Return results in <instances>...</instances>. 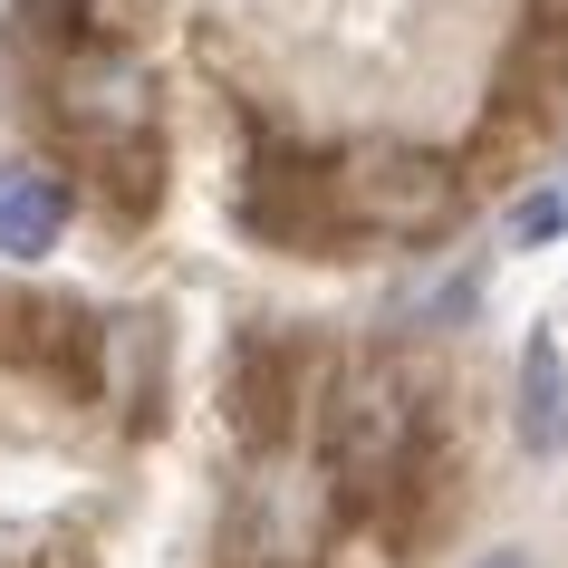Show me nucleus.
Segmentation results:
<instances>
[{
	"instance_id": "4",
	"label": "nucleus",
	"mask_w": 568,
	"mask_h": 568,
	"mask_svg": "<svg viewBox=\"0 0 568 568\" xmlns=\"http://www.w3.org/2000/svg\"><path fill=\"white\" fill-rule=\"evenodd\" d=\"M520 444L530 453L568 444V357H559V337H530L520 347Z\"/></svg>"
},
{
	"instance_id": "7",
	"label": "nucleus",
	"mask_w": 568,
	"mask_h": 568,
	"mask_svg": "<svg viewBox=\"0 0 568 568\" xmlns=\"http://www.w3.org/2000/svg\"><path fill=\"white\" fill-rule=\"evenodd\" d=\"M491 568H520V559H491Z\"/></svg>"
},
{
	"instance_id": "6",
	"label": "nucleus",
	"mask_w": 568,
	"mask_h": 568,
	"mask_svg": "<svg viewBox=\"0 0 568 568\" xmlns=\"http://www.w3.org/2000/svg\"><path fill=\"white\" fill-rule=\"evenodd\" d=\"M559 232H568V193H530L510 212V241H559Z\"/></svg>"
},
{
	"instance_id": "1",
	"label": "nucleus",
	"mask_w": 568,
	"mask_h": 568,
	"mask_svg": "<svg viewBox=\"0 0 568 568\" xmlns=\"http://www.w3.org/2000/svg\"><path fill=\"white\" fill-rule=\"evenodd\" d=\"M405 453H415V395L395 386V376H366L347 405H328V463H337V481L376 491Z\"/></svg>"
},
{
	"instance_id": "5",
	"label": "nucleus",
	"mask_w": 568,
	"mask_h": 568,
	"mask_svg": "<svg viewBox=\"0 0 568 568\" xmlns=\"http://www.w3.org/2000/svg\"><path fill=\"white\" fill-rule=\"evenodd\" d=\"M357 203L376 212L386 232H415V222L444 212V183L424 174V164H376V174H357Z\"/></svg>"
},
{
	"instance_id": "3",
	"label": "nucleus",
	"mask_w": 568,
	"mask_h": 568,
	"mask_svg": "<svg viewBox=\"0 0 568 568\" xmlns=\"http://www.w3.org/2000/svg\"><path fill=\"white\" fill-rule=\"evenodd\" d=\"M68 232V183L59 174H0V261H39Z\"/></svg>"
},
{
	"instance_id": "2",
	"label": "nucleus",
	"mask_w": 568,
	"mask_h": 568,
	"mask_svg": "<svg viewBox=\"0 0 568 568\" xmlns=\"http://www.w3.org/2000/svg\"><path fill=\"white\" fill-rule=\"evenodd\" d=\"M68 116L88 125L97 145H145V125H154L145 68H135V59H88L78 78H68Z\"/></svg>"
}]
</instances>
